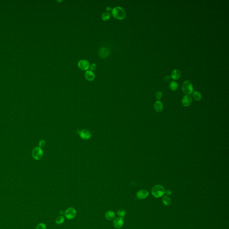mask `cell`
<instances>
[{"mask_svg": "<svg viewBox=\"0 0 229 229\" xmlns=\"http://www.w3.org/2000/svg\"><path fill=\"white\" fill-rule=\"evenodd\" d=\"M117 214L118 216L122 218L123 217H125L126 214V211L124 209H120L117 211Z\"/></svg>", "mask_w": 229, "mask_h": 229, "instance_id": "44dd1931", "label": "cell"}, {"mask_svg": "<svg viewBox=\"0 0 229 229\" xmlns=\"http://www.w3.org/2000/svg\"><path fill=\"white\" fill-rule=\"evenodd\" d=\"M106 10H107V11H108V12H110V11H112V9L110 7H107V8H106Z\"/></svg>", "mask_w": 229, "mask_h": 229, "instance_id": "4316f807", "label": "cell"}, {"mask_svg": "<svg viewBox=\"0 0 229 229\" xmlns=\"http://www.w3.org/2000/svg\"><path fill=\"white\" fill-rule=\"evenodd\" d=\"M35 156L37 159H40L42 156L43 152L40 148H37L35 150Z\"/></svg>", "mask_w": 229, "mask_h": 229, "instance_id": "ac0fdd59", "label": "cell"}, {"mask_svg": "<svg viewBox=\"0 0 229 229\" xmlns=\"http://www.w3.org/2000/svg\"><path fill=\"white\" fill-rule=\"evenodd\" d=\"M85 78L89 81H92L95 79V74L91 70H87L85 73Z\"/></svg>", "mask_w": 229, "mask_h": 229, "instance_id": "8fae6325", "label": "cell"}, {"mask_svg": "<svg viewBox=\"0 0 229 229\" xmlns=\"http://www.w3.org/2000/svg\"><path fill=\"white\" fill-rule=\"evenodd\" d=\"M77 211L74 208L70 207L66 210L65 213V216L66 218L69 220L73 219L76 217Z\"/></svg>", "mask_w": 229, "mask_h": 229, "instance_id": "277c9868", "label": "cell"}, {"mask_svg": "<svg viewBox=\"0 0 229 229\" xmlns=\"http://www.w3.org/2000/svg\"><path fill=\"white\" fill-rule=\"evenodd\" d=\"M192 99L189 95H186L182 98V103L184 107H188L192 104Z\"/></svg>", "mask_w": 229, "mask_h": 229, "instance_id": "52a82bcc", "label": "cell"}, {"mask_svg": "<svg viewBox=\"0 0 229 229\" xmlns=\"http://www.w3.org/2000/svg\"><path fill=\"white\" fill-rule=\"evenodd\" d=\"M169 87L171 90L173 91H175L177 90L178 88V84L176 82L172 81L170 83Z\"/></svg>", "mask_w": 229, "mask_h": 229, "instance_id": "e0dca14e", "label": "cell"}, {"mask_svg": "<svg viewBox=\"0 0 229 229\" xmlns=\"http://www.w3.org/2000/svg\"><path fill=\"white\" fill-rule=\"evenodd\" d=\"M46 228L47 227L46 225L43 223H40L38 224L36 227V229H46Z\"/></svg>", "mask_w": 229, "mask_h": 229, "instance_id": "7402d4cb", "label": "cell"}, {"mask_svg": "<svg viewBox=\"0 0 229 229\" xmlns=\"http://www.w3.org/2000/svg\"><path fill=\"white\" fill-rule=\"evenodd\" d=\"M124 224V220L122 217H119L114 219L113 222V226L116 229H120L123 226Z\"/></svg>", "mask_w": 229, "mask_h": 229, "instance_id": "8992f818", "label": "cell"}, {"mask_svg": "<svg viewBox=\"0 0 229 229\" xmlns=\"http://www.w3.org/2000/svg\"><path fill=\"white\" fill-rule=\"evenodd\" d=\"M78 66L80 70H86L89 69L90 67V64L89 62L86 60H81L78 63Z\"/></svg>", "mask_w": 229, "mask_h": 229, "instance_id": "ba28073f", "label": "cell"}, {"mask_svg": "<svg viewBox=\"0 0 229 229\" xmlns=\"http://www.w3.org/2000/svg\"><path fill=\"white\" fill-rule=\"evenodd\" d=\"M154 108L155 110L157 112H162L163 108V106L162 102L159 100L156 101L154 104Z\"/></svg>", "mask_w": 229, "mask_h": 229, "instance_id": "7c38bea8", "label": "cell"}, {"mask_svg": "<svg viewBox=\"0 0 229 229\" xmlns=\"http://www.w3.org/2000/svg\"><path fill=\"white\" fill-rule=\"evenodd\" d=\"M111 17V15L110 13L108 12H105L103 13L102 15V19L103 21H107L109 20Z\"/></svg>", "mask_w": 229, "mask_h": 229, "instance_id": "ffe728a7", "label": "cell"}, {"mask_svg": "<svg viewBox=\"0 0 229 229\" xmlns=\"http://www.w3.org/2000/svg\"><path fill=\"white\" fill-rule=\"evenodd\" d=\"M192 97L194 100L197 101H199L201 100L202 96L201 94L198 91H195L192 94Z\"/></svg>", "mask_w": 229, "mask_h": 229, "instance_id": "2e32d148", "label": "cell"}, {"mask_svg": "<svg viewBox=\"0 0 229 229\" xmlns=\"http://www.w3.org/2000/svg\"><path fill=\"white\" fill-rule=\"evenodd\" d=\"M182 90L183 92L186 95L192 94L193 91V87L192 83L189 81H184L182 84Z\"/></svg>", "mask_w": 229, "mask_h": 229, "instance_id": "3957f363", "label": "cell"}, {"mask_svg": "<svg viewBox=\"0 0 229 229\" xmlns=\"http://www.w3.org/2000/svg\"><path fill=\"white\" fill-rule=\"evenodd\" d=\"M149 195V193L148 191L145 189H142L137 192L136 196L138 199H144L148 197Z\"/></svg>", "mask_w": 229, "mask_h": 229, "instance_id": "5b68a950", "label": "cell"}, {"mask_svg": "<svg viewBox=\"0 0 229 229\" xmlns=\"http://www.w3.org/2000/svg\"><path fill=\"white\" fill-rule=\"evenodd\" d=\"M162 202L163 204L166 206H168L171 204L172 200L169 197L167 196H165L162 198Z\"/></svg>", "mask_w": 229, "mask_h": 229, "instance_id": "9a60e30c", "label": "cell"}, {"mask_svg": "<svg viewBox=\"0 0 229 229\" xmlns=\"http://www.w3.org/2000/svg\"><path fill=\"white\" fill-rule=\"evenodd\" d=\"M165 188L161 185H156L152 187L151 193L153 197L155 198H160L165 194Z\"/></svg>", "mask_w": 229, "mask_h": 229, "instance_id": "7a4b0ae2", "label": "cell"}, {"mask_svg": "<svg viewBox=\"0 0 229 229\" xmlns=\"http://www.w3.org/2000/svg\"><path fill=\"white\" fill-rule=\"evenodd\" d=\"M112 14L114 18L118 20L124 19L126 16L125 10L120 6H117L113 8L112 10Z\"/></svg>", "mask_w": 229, "mask_h": 229, "instance_id": "6da1fadb", "label": "cell"}, {"mask_svg": "<svg viewBox=\"0 0 229 229\" xmlns=\"http://www.w3.org/2000/svg\"><path fill=\"white\" fill-rule=\"evenodd\" d=\"M65 222V218L62 216H60L57 217L56 219V222L57 224H61Z\"/></svg>", "mask_w": 229, "mask_h": 229, "instance_id": "d6986e66", "label": "cell"}, {"mask_svg": "<svg viewBox=\"0 0 229 229\" xmlns=\"http://www.w3.org/2000/svg\"><path fill=\"white\" fill-rule=\"evenodd\" d=\"M155 96L157 99V100H160L162 97V92L160 91H158L155 94Z\"/></svg>", "mask_w": 229, "mask_h": 229, "instance_id": "603a6c76", "label": "cell"}, {"mask_svg": "<svg viewBox=\"0 0 229 229\" xmlns=\"http://www.w3.org/2000/svg\"><path fill=\"white\" fill-rule=\"evenodd\" d=\"M99 53L101 57L106 58L110 55V51L107 48L102 47L100 49Z\"/></svg>", "mask_w": 229, "mask_h": 229, "instance_id": "30bf717a", "label": "cell"}, {"mask_svg": "<svg viewBox=\"0 0 229 229\" xmlns=\"http://www.w3.org/2000/svg\"><path fill=\"white\" fill-rule=\"evenodd\" d=\"M80 137L84 140L89 139L91 136V133L87 130L84 129L81 131L79 133Z\"/></svg>", "mask_w": 229, "mask_h": 229, "instance_id": "9c48e42d", "label": "cell"}, {"mask_svg": "<svg viewBox=\"0 0 229 229\" xmlns=\"http://www.w3.org/2000/svg\"><path fill=\"white\" fill-rule=\"evenodd\" d=\"M170 78L171 77H170L169 76H166L165 78V80L166 81V82H168L170 80Z\"/></svg>", "mask_w": 229, "mask_h": 229, "instance_id": "484cf974", "label": "cell"}, {"mask_svg": "<svg viewBox=\"0 0 229 229\" xmlns=\"http://www.w3.org/2000/svg\"><path fill=\"white\" fill-rule=\"evenodd\" d=\"M180 76L181 72L178 70H174L171 73V77L173 80H178L180 78Z\"/></svg>", "mask_w": 229, "mask_h": 229, "instance_id": "4fadbf2b", "label": "cell"}, {"mask_svg": "<svg viewBox=\"0 0 229 229\" xmlns=\"http://www.w3.org/2000/svg\"><path fill=\"white\" fill-rule=\"evenodd\" d=\"M115 215L114 212L111 210L108 211L105 214V217L108 220H112L114 219Z\"/></svg>", "mask_w": 229, "mask_h": 229, "instance_id": "5bb4252c", "label": "cell"}, {"mask_svg": "<svg viewBox=\"0 0 229 229\" xmlns=\"http://www.w3.org/2000/svg\"><path fill=\"white\" fill-rule=\"evenodd\" d=\"M165 193L167 195V196H169L172 194V192L169 189H167L165 191Z\"/></svg>", "mask_w": 229, "mask_h": 229, "instance_id": "d4e9b609", "label": "cell"}, {"mask_svg": "<svg viewBox=\"0 0 229 229\" xmlns=\"http://www.w3.org/2000/svg\"><path fill=\"white\" fill-rule=\"evenodd\" d=\"M96 67H97V66L95 64H93L92 65H90V70H91V71H94L95 70H96Z\"/></svg>", "mask_w": 229, "mask_h": 229, "instance_id": "cb8c5ba5", "label": "cell"}]
</instances>
